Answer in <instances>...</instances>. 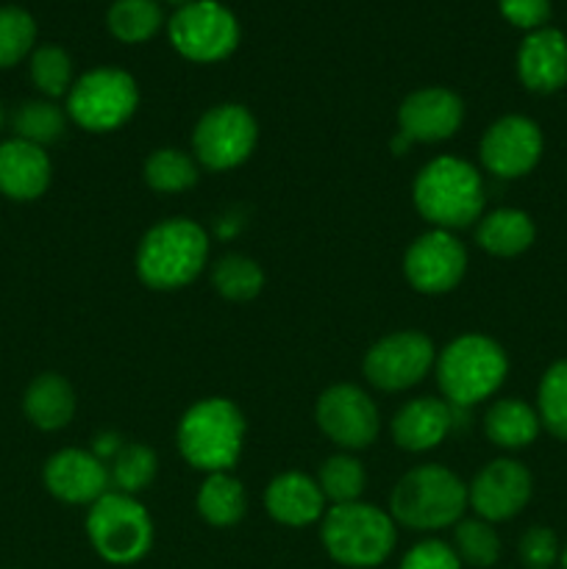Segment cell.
I'll use <instances>...</instances> for the list:
<instances>
[{
	"mask_svg": "<svg viewBox=\"0 0 567 569\" xmlns=\"http://www.w3.org/2000/svg\"><path fill=\"white\" fill-rule=\"evenodd\" d=\"M498 9L509 26L531 33L548 26L550 0H498Z\"/></svg>",
	"mask_w": 567,
	"mask_h": 569,
	"instance_id": "obj_38",
	"label": "cell"
},
{
	"mask_svg": "<svg viewBox=\"0 0 567 569\" xmlns=\"http://www.w3.org/2000/svg\"><path fill=\"white\" fill-rule=\"evenodd\" d=\"M539 422L537 409L526 403L520 398H500L495 400L487 409V417H484V431H487V439L495 445V448L504 450H523L537 439Z\"/></svg>",
	"mask_w": 567,
	"mask_h": 569,
	"instance_id": "obj_24",
	"label": "cell"
},
{
	"mask_svg": "<svg viewBox=\"0 0 567 569\" xmlns=\"http://www.w3.org/2000/svg\"><path fill=\"white\" fill-rule=\"evenodd\" d=\"M178 453L189 467L206 472H231L242 456L245 417L228 398L198 400L183 411L176 428Z\"/></svg>",
	"mask_w": 567,
	"mask_h": 569,
	"instance_id": "obj_3",
	"label": "cell"
},
{
	"mask_svg": "<svg viewBox=\"0 0 567 569\" xmlns=\"http://www.w3.org/2000/svg\"><path fill=\"white\" fill-rule=\"evenodd\" d=\"M415 209L439 231H459L484 217V181L476 167L456 156H437L411 183Z\"/></svg>",
	"mask_w": 567,
	"mask_h": 569,
	"instance_id": "obj_2",
	"label": "cell"
},
{
	"mask_svg": "<svg viewBox=\"0 0 567 569\" xmlns=\"http://www.w3.org/2000/svg\"><path fill=\"white\" fill-rule=\"evenodd\" d=\"M559 559H561V569H567V548L561 550V553H559Z\"/></svg>",
	"mask_w": 567,
	"mask_h": 569,
	"instance_id": "obj_41",
	"label": "cell"
},
{
	"mask_svg": "<svg viewBox=\"0 0 567 569\" xmlns=\"http://www.w3.org/2000/svg\"><path fill=\"white\" fill-rule=\"evenodd\" d=\"M543 131L523 114H506L484 131L478 156L487 172L498 178H523L543 159Z\"/></svg>",
	"mask_w": 567,
	"mask_h": 569,
	"instance_id": "obj_14",
	"label": "cell"
},
{
	"mask_svg": "<svg viewBox=\"0 0 567 569\" xmlns=\"http://www.w3.org/2000/svg\"><path fill=\"white\" fill-rule=\"evenodd\" d=\"M156 470H159V459H156L148 445L126 442L120 453L109 461V481L115 492L137 498L139 492H145L153 483Z\"/></svg>",
	"mask_w": 567,
	"mask_h": 569,
	"instance_id": "obj_30",
	"label": "cell"
},
{
	"mask_svg": "<svg viewBox=\"0 0 567 569\" xmlns=\"http://www.w3.org/2000/svg\"><path fill=\"white\" fill-rule=\"evenodd\" d=\"M195 506H198V515L209 526L231 528L248 511V495H245L242 481H237L231 472H211L200 483Z\"/></svg>",
	"mask_w": 567,
	"mask_h": 569,
	"instance_id": "obj_25",
	"label": "cell"
},
{
	"mask_svg": "<svg viewBox=\"0 0 567 569\" xmlns=\"http://www.w3.org/2000/svg\"><path fill=\"white\" fill-rule=\"evenodd\" d=\"M517 78L528 92L550 94L567 83V37L559 28H539L517 48Z\"/></svg>",
	"mask_w": 567,
	"mask_h": 569,
	"instance_id": "obj_18",
	"label": "cell"
},
{
	"mask_svg": "<svg viewBox=\"0 0 567 569\" xmlns=\"http://www.w3.org/2000/svg\"><path fill=\"white\" fill-rule=\"evenodd\" d=\"M209 264V233L189 217H167L137 244V278L156 292L189 287Z\"/></svg>",
	"mask_w": 567,
	"mask_h": 569,
	"instance_id": "obj_1",
	"label": "cell"
},
{
	"mask_svg": "<svg viewBox=\"0 0 567 569\" xmlns=\"http://www.w3.org/2000/svg\"><path fill=\"white\" fill-rule=\"evenodd\" d=\"M139 106V87L120 67H94L67 92V117L83 131L109 133L126 126Z\"/></svg>",
	"mask_w": 567,
	"mask_h": 569,
	"instance_id": "obj_8",
	"label": "cell"
},
{
	"mask_svg": "<svg viewBox=\"0 0 567 569\" xmlns=\"http://www.w3.org/2000/svg\"><path fill=\"white\" fill-rule=\"evenodd\" d=\"M37 48V20L20 6H0V70L20 64Z\"/></svg>",
	"mask_w": 567,
	"mask_h": 569,
	"instance_id": "obj_33",
	"label": "cell"
},
{
	"mask_svg": "<svg viewBox=\"0 0 567 569\" xmlns=\"http://www.w3.org/2000/svg\"><path fill=\"white\" fill-rule=\"evenodd\" d=\"M53 178V164L44 148L26 139L0 142V194L14 203H31L42 198Z\"/></svg>",
	"mask_w": 567,
	"mask_h": 569,
	"instance_id": "obj_19",
	"label": "cell"
},
{
	"mask_svg": "<svg viewBox=\"0 0 567 569\" xmlns=\"http://www.w3.org/2000/svg\"><path fill=\"white\" fill-rule=\"evenodd\" d=\"M454 431V409L448 400L415 398L400 406L392 417V439L409 453L439 448Z\"/></svg>",
	"mask_w": 567,
	"mask_h": 569,
	"instance_id": "obj_20",
	"label": "cell"
},
{
	"mask_svg": "<svg viewBox=\"0 0 567 569\" xmlns=\"http://www.w3.org/2000/svg\"><path fill=\"white\" fill-rule=\"evenodd\" d=\"M259 142V122L242 103H217L200 114L192 131V153L211 172L245 164Z\"/></svg>",
	"mask_w": 567,
	"mask_h": 569,
	"instance_id": "obj_10",
	"label": "cell"
},
{
	"mask_svg": "<svg viewBox=\"0 0 567 569\" xmlns=\"http://www.w3.org/2000/svg\"><path fill=\"white\" fill-rule=\"evenodd\" d=\"M434 370L445 400L459 409H472L504 387L509 359L495 339L484 333H461L437 353Z\"/></svg>",
	"mask_w": 567,
	"mask_h": 569,
	"instance_id": "obj_4",
	"label": "cell"
},
{
	"mask_svg": "<svg viewBox=\"0 0 567 569\" xmlns=\"http://www.w3.org/2000/svg\"><path fill=\"white\" fill-rule=\"evenodd\" d=\"M320 539L337 565L370 569L392 556L398 531L389 511L370 503L331 506L320 520Z\"/></svg>",
	"mask_w": 567,
	"mask_h": 569,
	"instance_id": "obj_6",
	"label": "cell"
},
{
	"mask_svg": "<svg viewBox=\"0 0 567 569\" xmlns=\"http://www.w3.org/2000/svg\"><path fill=\"white\" fill-rule=\"evenodd\" d=\"M459 561L465 565L487 569L500 559V539L495 533L493 522L484 520H459L454 526V545Z\"/></svg>",
	"mask_w": 567,
	"mask_h": 569,
	"instance_id": "obj_34",
	"label": "cell"
},
{
	"mask_svg": "<svg viewBox=\"0 0 567 569\" xmlns=\"http://www.w3.org/2000/svg\"><path fill=\"white\" fill-rule=\"evenodd\" d=\"M317 426L342 450H365L376 442L378 409L365 389L354 383H334L317 398Z\"/></svg>",
	"mask_w": 567,
	"mask_h": 569,
	"instance_id": "obj_13",
	"label": "cell"
},
{
	"mask_svg": "<svg viewBox=\"0 0 567 569\" xmlns=\"http://www.w3.org/2000/svg\"><path fill=\"white\" fill-rule=\"evenodd\" d=\"M537 415L554 437L567 439V359L545 370L537 392Z\"/></svg>",
	"mask_w": 567,
	"mask_h": 569,
	"instance_id": "obj_35",
	"label": "cell"
},
{
	"mask_svg": "<svg viewBox=\"0 0 567 569\" xmlns=\"http://www.w3.org/2000/svg\"><path fill=\"white\" fill-rule=\"evenodd\" d=\"M22 411L39 431H61L76 417V389L59 372H42L28 383Z\"/></svg>",
	"mask_w": 567,
	"mask_h": 569,
	"instance_id": "obj_22",
	"label": "cell"
},
{
	"mask_svg": "<svg viewBox=\"0 0 567 569\" xmlns=\"http://www.w3.org/2000/svg\"><path fill=\"white\" fill-rule=\"evenodd\" d=\"M265 509L276 522L289 528H304L322 520L326 515V495L317 478L306 472H281L267 483Z\"/></svg>",
	"mask_w": 567,
	"mask_h": 569,
	"instance_id": "obj_21",
	"label": "cell"
},
{
	"mask_svg": "<svg viewBox=\"0 0 567 569\" xmlns=\"http://www.w3.org/2000/svg\"><path fill=\"white\" fill-rule=\"evenodd\" d=\"M467 272V250L454 231L420 233L406 248L404 276L415 292L445 295L454 292Z\"/></svg>",
	"mask_w": 567,
	"mask_h": 569,
	"instance_id": "obj_12",
	"label": "cell"
},
{
	"mask_svg": "<svg viewBox=\"0 0 567 569\" xmlns=\"http://www.w3.org/2000/svg\"><path fill=\"white\" fill-rule=\"evenodd\" d=\"M28 76L42 98H67L76 78H72V59L59 44H39L28 56Z\"/></svg>",
	"mask_w": 567,
	"mask_h": 569,
	"instance_id": "obj_31",
	"label": "cell"
},
{
	"mask_svg": "<svg viewBox=\"0 0 567 569\" xmlns=\"http://www.w3.org/2000/svg\"><path fill=\"white\" fill-rule=\"evenodd\" d=\"M317 483H320L326 500H331L334 506L356 503L365 492L367 472L359 459H354L350 453H339L322 461L320 472H317Z\"/></svg>",
	"mask_w": 567,
	"mask_h": 569,
	"instance_id": "obj_32",
	"label": "cell"
},
{
	"mask_svg": "<svg viewBox=\"0 0 567 569\" xmlns=\"http://www.w3.org/2000/svg\"><path fill=\"white\" fill-rule=\"evenodd\" d=\"M534 481L526 465L515 459H495L467 483V506L484 522H506L520 515L531 500Z\"/></svg>",
	"mask_w": 567,
	"mask_h": 569,
	"instance_id": "obj_15",
	"label": "cell"
},
{
	"mask_svg": "<svg viewBox=\"0 0 567 569\" xmlns=\"http://www.w3.org/2000/svg\"><path fill=\"white\" fill-rule=\"evenodd\" d=\"M159 3H170V6H176V9H181V6L192 3V0H159Z\"/></svg>",
	"mask_w": 567,
	"mask_h": 569,
	"instance_id": "obj_40",
	"label": "cell"
},
{
	"mask_svg": "<svg viewBox=\"0 0 567 569\" xmlns=\"http://www.w3.org/2000/svg\"><path fill=\"white\" fill-rule=\"evenodd\" d=\"M142 178L153 192H187L198 183V161L178 148H159L145 159Z\"/></svg>",
	"mask_w": 567,
	"mask_h": 569,
	"instance_id": "obj_29",
	"label": "cell"
},
{
	"mask_svg": "<svg viewBox=\"0 0 567 569\" xmlns=\"http://www.w3.org/2000/svg\"><path fill=\"white\" fill-rule=\"evenodd\" d=\"M211 287L226 300L245 303L265 289V270L250 256L228 253L211 264Z\"/></svg>",
	"mask_w": 567,
	"mask_h": 569,
	"instance_id": "obj_28",
	"label": "cell"
},
{
	"mask_svg": "<svg viewBox=\"0 0 567 569\" xmlns=\"http://www.w3.org/2000/svg\"><path fill=\"white\" fill-rule=\"evenodd\" d=\"M167 37L176 53L195 64H215L239 48V20L220 0H192L172 11Z\"/></svg>",
	"mask_w": 567,
	"mask_h": 569,
	"instance_id": "obj_9",
	"label": "cell"
},
{
	"mask_svg": "<svg viewBox=\"0 0 567 569\" xmlns=\"http://www.w3.org/2000/svg\"><path fill=\"white\" fill-rule=\"evenodd\" d=\"M122 445H126V439H122L120 433H115V431L98 433V437H94V442H92V453L98 456V459L103 461L106 467H109V461L115 459L117 453H120Z\"/></svg>",
	"mask_w": 567,
	"mask_h": 569,
	"instance_id": "obj_39",
	"label": "cell"
},
{
	"mask_svg": "<svg viewBox=\"0 0 567 569\" xmlns=\"http://www.w3.org/2000/svg\"><path fill=\"white\" fill-rule=\"evenodd\" d=\"M465 120V100L448 87H422L404 98L398 109L400 137L406 142H445Z\"/></svg>",
	"mask_w": 567,
	"mask_h": 569,
	"instance_id": "obj_16",
	"label": "cell"
},
{
	"mask_svg": "<svg viewBox=\"0 0 567 569\" xmlns=\"http://www.w3.org/2000/svg\"><path fill=\"white\" fill-rule=\"evenodd\" d=\"M42 481L56 500L70 506H92L111 492L109 467L92 450L81 448H64L50 456L44 461Z\"/></svg>",
	"mask_w": 567,
	"mask_h": 569,
	"instance_id": "obj_17",
	"label": "cell"
},
{
	"mask_svg": "<svg viewBox=\"0 0 567 569\" xmlns=\"http://www.w3.org/2000/svg\"><path fill=\"white\" fill-rule=\"evenodd\" d=\"M520 561L526 569H550L559 561V539L550 528L534 526L520 539Z\"/></svg>",
	"mask_w": 567,
	"mask_h": 569,
	"instance_id": "obj_36",
	"label": "cell"
},
{
	"mask_svg": "<svg viewBox=\"0 0 567 569\" xmlns=\"http://www.w3.org/2000/svg\"><path fill=\"white\" fill-rule=\"evenodd\" d=\"M111 37L126 44H142L161 31L165 11L159 0H115L106 11Z\"/></svg>",
	"mask_w": 567,
	"mask_h": 569,
	"instance_id": "obj_26",
	"label": "cell"
},
{
	"mask_svg": "<svg viewBox=\"0 0 567 569\" xmlns=\"http://www.w3.org/2000/svg\"><path fill=\"white\" fill-rule=\"evenodd\" d=\"M398 569H461V561L448 542L426 539L404 556Z\"/></svg>",
	"mask_w": 567,
	"mask_h": 569,
	"instance_id": "obj_37",
	"label": "cell"
},
{
	"mask_svg": "<svg viewBox=\"0 0 567 569\" xmlns=\"http://www.w3.org/2000/svg\"><path fill=\"white\" fill-rule=\"evenodd\" d=\"M534 237H537L534 220L520 209H495L476 222L478 248L500 259L526 253L534 244Z\"/></svg>",
	"mask_w": 567,
	"mask_h": 569,
	"instance_id": "obj_23",
	"label": "cell"
},
{
	"mask_svg": "<svg viewBox=\"0 0 567 569\" xmlns=\"http://www.w3.org/2000/svg\"><path fill=\"white\" fill-rule=\"evenodd\" d=\"M11 131H14L17 139H26V142L39 144V148H48V144L59 142L64 137L67 111L48 98L26 100L11 114Z\"/></svg>",
	"mask_w": 567,
	"mask_h": 569,
	"instance_id": "obj_27",
	"label": "cell"
},
{
	"mask_svg": "<svg viewBox=\"0 0 567 569\" xmlns=\"http://www.w3.org/2000/svg\"><path fill=\"white\" fill-rule=\"evenodd\" d=\"M467 509V483L454 470L422 465L406 472L389 495V517L411 531L454 528Z\"/></svg>",
	"mask_w": 567,
	"mask_h": 569,
	"instance_id": "obj_5",
	"label": "cell"
},
{
	"mask_svg": "<svg viewBox=\"0 0 567 569\" xmlns=\"http://www.w3.org/2000/svg\"><path fill=\"white\" fill-rule=\"evenodd\" d=\"M87 537L109 565H137L153 548V520L137 498L111 489L89 506Z\"/></svg>",
	"mask_w": 567,
	"mask_h": 569,
	"instance_id": "obj_7",
	"label": "cell"
},
{
	"mask_svg": "<svg viewBox=\"0 0 567 569\" xmlns=\"http://www.w3.org/2000/svg\"><path fill=\"white\" fill-rule=\"evenodd\" d=\"M437 365V348L422 331H395L378 339L365 353V378L381 392L417 387Z\"/></svg>",
	"mask_w": 567,
	"mask_h": 569,
	"instance_id": "obj_11",
	"label": "cell"
},
{
	"mask_svg": "<svg viewBox=\"0 0 567 569\" xmlns=\"http://www.w3.org/2000/svg\"><path fill=\"white\" fill-rule=\"evenodd\" d=\"M3 120H6V114H3V106H0V128H3Z\"/></svg>",
	"mask_w": 567,
	"mask_h": 569,
	"instance_id": "obj_42",
	"label": "cell"
}]
</instances>
